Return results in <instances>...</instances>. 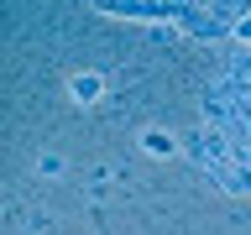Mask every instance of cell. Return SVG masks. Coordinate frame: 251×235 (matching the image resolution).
Returning a JSON list of instances; mask_svg holds the SVG:
<instances>
[{
    "mask_svg": "<svg viewBox=\"0 0 251 235\" xmlns=\"http://www.w3.org/2000/svg\"><path fill=\"white\" fill-rule=\"evenodd\" d=\"M37 172H42V178H63V157H52V152H47L42 162H37Z\"/></svg>",
    "mask_w": 251,
    "mask_h": 235,
    "instance_id": "obj_3",
    "label": "cell"
},
{
    "mask_svg": "<svg viewBox=\"0 0 251 235\" xmlns=\"http://www.w3.org/2000/svg\"><path fill=\"white\" fill-rule=\"evenodd\" d=\"M141 146H147L152 157H168V152H173V136H162V131H147V136H141Z\"/></svg>",
    "mask_w": 251,
    "mask_h": 235,
    "instance_id": "obj_2",
    "label": "cell"
},
{
    "mask_svg": "<svg viewBox=\"0 0 251 235\" xmlns=\"http://www.w3.org/2000/svg\"><path fill=\"white\" fill-rule=\"evenodd\" d=\"M68 89H74V99H78V105H94V99L105 94V78H100V73H78Z\"/></svg>",
    "mask_w": 251,
    "mask_h": 235,
    "instance_id": "obj_1",
    "label": "cell"
},
{
    "mask_svg": "<svg viewBox=\"0 0 251 235\" xmlns=\"http://www.w3.org/2000/svg\"><path fill=\"white\" fill-rule=\"evenodd\" d=\"M235 37H241V42H251V16L241 21V26H235Z\"/></svg>",
    "mask_w": 251,
    "mask_h": 235,
    "instance_id": "obj_4",
    "label": "cell"
}]
</instances>
